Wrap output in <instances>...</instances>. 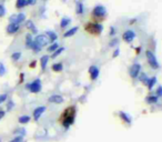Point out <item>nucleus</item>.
<instances>
[{
	"label": "nucleus",
	"mask_w": 162,
	"mask_h": 142,
	"mask_svg": "<svg viewBox=\"0 0 162 142\" xmlns=\"http://www.w3.org/2000/svg\"><path fill=\"white\" fill-rule=\"evenodd\" d=\"M76 112H77V110H76L74 106H69L67 109L63 110L60 117V122L63 128L69 129L73 124V122L76 120Z\"/></svg>",
	"instance_id": "1"
},
{
	"label": "nucleus",
	"mask_w": 162,
	"mask_h": 142,
	"mask_svg": "<svg viewBox=\"0 0 162 142\" xmlns=\"http://www.w3.org/2000/svg\"><path fill=\"white\" fill-rule=\"evenodd\" d=\"M107 15H108V12H107V9H106V7L103 5H97V6H94L91 11L92 19L96 21V22L104 20L106 17H107Z\"/></svg>",
	"instance_id": "2"
},
{
	"label": "nucleus",
	"mask_w": 162,
	"mask_h": 142,
	"mask_svg": "<svg viewBox=\"0 0 162 142\" xmlns=\"http://www.w3.org/2000/svg\"><path fill=\"white\" fill-rule=\"evenodd\" d=\"M84 29L91 36H99L102 31H103V26H102L101 23H99V22L90 21V22L86 23Z\"/></svg>",
	"instance_id": "3"
},
{
	"label": "nucleus",
	"mask_w": 162,
	"mask_h": 142,
	"mask_svg": "<svg viewBox=\"0 0 162 142\" xmlns=\"http://www.w3.org/2000/svg\"><path fill=\"white\" fill-rule=\"evenodd\" d=\"M145 58H147L148 64L151 67L152 69H159V67H160L159 61L157 59L155 54L151 50H145Z\"/></svg>",
	"instance_id": "4"
},
{
	"label": "nucleus",
	"mask_w": 162,
	"mask_h": 142,
	"mask_svg": "<svg viewBox=\"0 0 162 142\" xmlns=\"http://www.w3.org/2000/svg\"><path fill=\"white\" fill-rule=\"evenodd\" d=\"M26 88H27V90L30 91L31 93H39V92L41 91V89H42L41 80L40 79H35L32 82L28 83V84L26 86Z\"/></svg>",
	"instance_id": "5"
},
{
	"label": "nucleus",
	"mask_w": 162,
	"mask_h": 142,
	"mask_svg": "<svg viewBox=\"0 0 162 142\" xmlns=\"http://www.w3.org/2000/svg\"><path fill=\"white\" fill-rule=\"evenodd\" d=\"M140 73H141V64L139 62H134L129 68V76L132 79H138Z\"/></svg>",
	"instance_id": "6"
},
{
	"label": "nucleus",
	"mask_w": 162,
	"mask_h": 142,
	"mask_svg": "<svg viewBox=\"0 0 162 142\" xmlns=\"http://www.w3.org/2000/svg\"><path fill=\"white\" fill-rule=\"evenodd\" d=\"M135 37H137V35H135V32L131 29H128V30H125L123 33H122V39L124 42H127V43H132L133 40L135 39Z\"/></svg>",
	"instance_id": "7"
},
{
	"label": "nucleus",
	"mask_w": 162,
	"mask_h": 142,
	"mask_svg": "<svg viewBox=\"0 0 162 142\" xmlns=\"http://www.w3.org/2000/svg\"><path fill=\"white\" fill-rule=\"evenodd\" d=\"M33 41H35L39 47H41V48L48 46V43H49V39L47 38L46 35H37L36 38L33 39Z\"/></svg>",
	"instance_id": "8"
},
{
	"label": "nucleus",
	"mask_w": 162,
	"mask_h": 142,
	"mask_svg": "<svg viewBox=\"0 0 162 142\" xmlns=\"http://www.w3.org/2000/svg\"><path fill=\"white\" fill-rule=\"evenodd\" d=\"M89 74H90V79L92 81H96L98 78H99V74H100V69L97 67V66H90L89 68Z\"/></svg>",
	"instance_id": "9"
},
{
	"label": "nucleus",
	"mask_w": 162,
	"mask_h": 142,
	"mask_svg": "<svg viewBox=\"0 0 162 142\" xmlns=\"http://www.w3.org/2000/svg\"><path fill=\"white\" fill-rule=\"evenodd\" d=\"M44 112H46V107H44V106H40V107L36 108V109L33 110V113H32L33 120H35V121H38V120L41 118V115H42Z\"/></svg>",
	"instance_id": "10"
},
{
	"label": "nucleus",
	"mask_w": 162,
	"mask_h": 142,
	"mask_svg": "<svg viewBox=\"0 0 162 142\" xmlns=\"http://www.w3.org/2000/svg\"><path fill=\"white\" fill-rule=\"evenodd\" d=\"M119 118H120V119H121L122 121L124 122L125 124H128V125H130V124L132 123L131 115H130L129 113H127V112L119 111Z\"/></svg>",
	"instance_id": "11"
},
{
	"label": "nucleus",
	"mask_w": 162,
	"mask_h": 142,
	"mask_svg": "<svg viewBox=\"0 0 162 142\" xmlns=\"http://www.w3.org/2000/svg\"><path fill=\"white\" fill-rule=\"evenodd\" d=\"M20 29V25L19 23H9L8 26H7V32L9 33V35H15V33H17L18 31Z\"/></svg>",
	"instance_id": "12"
},
{
	"label": "nucleus",
	"mask_w": 162,
	"mask_h": 142,
	"mask_svg": "<svg viewBox=\"0 0 162 142\" xmlns=\"http://www.w3.org/2000/svg\"><path fill=\"white\" fill-rule=\"evenodd\" d=\"M48 101L50 103H54V104H61L63 102V98L60 94H52L48 98Z\"/></svg>",
	"instance_id": "13"
},
{
	"label": "nucleus",
	"mask_w": 162,
	"mask_h": 142,
	"mask_svg": "<svg viewBox=\"0 0 162 142\" xmlns=\"http://www.w3.org/2000/svg\"><path fill=\"white\" fill-rule=\"evenodd\" d=\"M76 12L79 16L84 12V6H83V2L81 0H76Z\"/></svg>",
	"instance_id": "14"
},
{
	"label": "nucleus",
	"mask_w": 162,
	"mask_h": 142,
	"mask_svg": "<svg viewBox=\"0 0 162 142\" xmlns=\"http://www.w3.org/2000/svg\"><path fill=\"white\" fill-rule=\"evenodd\" d=\"M79 30V27H72L70 29H68V30H66V32L63 33V37L64 38H70L72 36H74L77 32Z\"/></svg>",
	"instance_id": "15"
},
{
	"label": "nucleus",
	"mask_w": 162,
	"mask_h": 142,
	"mask_svg": "<svg viewBox=\"0 0 162 142\" xmlns=\"http://www.w3.org/2000/svg\"><path fill=\"white\" fill-rule=\"evenodd\" d=\"M49 59H50V57L49 56H42L40 58V67L42 70H46V68H47V66H48V62H49Z\"/></svg>",
	"instance_id": "16"
},
{
	"label": "nucleus",
	"mask_w": 162,
	"mask_h": 142,
	"mask_svg": "<svg viewBox=\"0 0 162 142\" xmlns=\"http://www.w3.org/2000/svg\"><path fill=\"white\" fill-rule=\"evenodd\" d=\"M46 36H47V38L49 39V41H50V42H56L57 38H58L57 33H56L54 31H52V30H47V31H46Z\"/></svg>",
	"instance_id": "17"
},
{
	"label": "nucleus",
	"mask_w": 162,
	"mask_h": 142,
	"mask_svg": "<svg viewBox=\"0 0 162 142\" xmlns=\"http://www.w3.org/2000/svg\"><path fill=\"white\" fill-rule=\"evenodd\" d=\"M71 23V19L69 17H63L61 18L60 21V28L61 29H66L67 27H69V25Z\"/></svg>",
	"instance_id": "18"
},
{
	"label": "nucleus",
	"mask_w": 162,
	"mask_h": 142,
	"mask_svg": "<svg viewBox=\"0 0 162 142\" xmlns=\"http://www.w3.org/2000/svg\"><path fill=\"white\" fill-rule=\"evenodd\" d=\"M32 44H33V38H32V35H31V33L26 35V47H27L28 49H31Z\"/></svg>",
	"instance_id": "19"
},
{
	"label": "nucleus",
	"mask_w": 162,
	"mask_h": 142,
	"mask_svg": "<svg viewBox=\"0 0 162 142\" xmlns=\"http://www.w3.org/2000/svg\"><path fill=\"white\" fill-rule=\"evenodd\" d=\"M26 27H27V29H29L31 32H33V33H37V28H36V26H35L33 21L27 20V21H26Z\"/></svg>",
	"instance_id": "20"
},
{
	"label": "nucleus",
	"mask_w": 162,
	"mask_h": 142,
	"mask_svg": "<svg viewBox=\"0 0 162 142\" xmlns=\"http://www.w3.org/2000/svg\"><path fill=\"white\" fill-rule=\"evenodd\" d=\"M159 100V98L155 96V94H152V96H148L147 98H145V101L148 102L149 104H155Z\"/></svg>",
	"instance_id": "21"
},
{
	"label": "nucleus",
	"mask_w": 162,
	"mask_h": 142,
	"mask_svg": "<svg viewBox=\"0 0 162 142\" xmlns=\"http://www.w3.org/2000/svg\"><path fill=\"white\" fill-rule=\"evenodd\" d=\"M51 68L54 72H61V71H63V64L61 62H56V63L52 64Z\"/></svg>",
	"instance_id": "22"
},
{
	"label": "nucleus",
	"mask_w": 162,
	"mask_h": 142,
	"mask_svg": "<svg viewBox=\"0 0 162 142\" xmlns=\"http://www.w3.org/2000/svg\"><path fill=\"white\" fill-rule=\"evenodd\" d=\"M155 83H157V77H152V78H149V80H148V82H147V87H148V90H152Z\"/></svg>",
	"instance_id": "23"
},
{
	"label": "nucleus",
	"mask_w": 162,
	"mask_h": 142,
	"mask_svg": "<svg viewBox=\"0 0 162 142\" xmlns=\"http://www.w3.org/2000/svg\"><path fill=\"white\" fill-rule=\"evenodd\" d=\"M59 47H60V46H59V43H58V42H52L50 46L47 48V51H48V52H50V53H53V52L57 50Z\"/></svg>",
	"instance_id": "24"
},
{
	"label": "nucleus",
	"mask_w": 162,
	"mask_h": 142,
	"mask_svg": "<svg viewBox=\"0 0 162 142\" xmlns=\"http://www.w3.org/2000/svg\"><path fill=\"white\" fill-rule=\"evenodd\" d=\"M31 118L29 115H20L19 117V119H18V121L20 124H27L28 122H30Z\"/></svg>",
	"instance_id": "25"
},
{
	"label": "nucleus",
	"mask_w": 162,
	"mask_h": 142,
	"mask_svg": "<svg viewBox=\"0 0 162 142\" xmlns=\"http://www.w3.org/2000/svg\"><path fill=\"white\" fill-rule=\"evenodd\" d=\"M138 79L140 80V81L143 83V84H147V82H148V80H149V77L145 74V73H143V72H141L140 74H139V77H138Z\"/></svg>",
	"instance_id": "26"
},
{
	"label": "nucleus",
	"mask_w": 162,
	"mask_h": 142,
	"mask_svg": "<svg viewBox=\"0 0 162 142\" xmlns=\"http://www.w3.org/2000/svg\"><path fill=\"white\" fill-rule=\"evenodd\" d=\"M27 5H28V3H27V0H17V2H16V7H17L18 9L25 8Z\"/></svg>",
	"instance_id": "27"
},
{
	"label": "nucleus",
	"mask_w": 162,
	"mask_h": 142,
	"mask_svg": "<svg viewBox=\"0 0 162 142\" xmlns=\"http://www.w3.org/2000/svg\"><path fill=\"white\" fill-rule=\"evenodd\" d=\"M63 51H64V48H63V47H59L57 50H56L53 53H52V54H51V58H57V57H59V56H60Z\"/></svg>",
	"instance_id": "28"
},
{
	"label": "nucleus",
	"mask_w": 162,
	"mask_h": 142,
	"mask_svg": "<svg viewBox=\"0 0 162 142\" xmlns=\"http://www.w3.org/2000/svg\"><path fill=\"white\" fill-rule=\"evenodd\" d=\"M119 44V39L118 38H116V37H113L110 42H109V47L110 48H114V47H117Z\"/></svg>",
	"instance_id": "29"
},
{
	"label": "nucleus",
	"mask_w": 162,
	"mask_h": 142,
	"mask_svg": "<svg viewBox=\"0 0 162 142\" xmlns=\"http://www.w3.org/2000/svg\"><path fill=\"white\" fill-rule=\"evenodd\" d=\"M20 58H21V52H19V51H16V52H13L11 54V59L13 61H18Z\"/></svg>",
	"instance_id": "30"
},
{
	"label": "nucleus",
	"mask_w": 162,
	"mask_h": 142,
	"mask_svg": "<svg viewBox=\"0 0 162 142\" xmlns=\"http://www.w3.org/2000/svg\"><path fill=\"white\" fill-rule=\"evenodd\" d=\"M25 20H26V15L25 13H18L17 15V23L20 25L21 22H23Z\"/></svg>",
	"instance_id": "31"
},
{
	"label": "nucleus",
	"mask_w": 162,
	"mask_h": 142,
	"mask_svg": "<svg viewBox=\"0 0 162 142\" xmlns=\"http://www.w3.org/2000/svg\"><path fill=\"white\" fill-rule=\"evenodd\" d=\"M31 49L35 51V52H39V51H40L41 49H42V48H41V47H39V46H38V44H37V43H36V42L33 41V44H32Z\"/></svg>",
	"instance_id": "32"
},
{
	"label": "nucleus",
	"mask_w": 162,
	"mask_h": 142,
	"mask_svg": "<svg viewBox=\"0 0 162 142\" xmlns=\"http://www.w3.org/2000/svg\"><path fill=\"white\" fill-rule=\"evenodd\" d=\"M5 74H6V67L3 66L2 62H0V77H2Z\"/></svg>",
	"instance_id": "33"
},
{
	"label": "nucleus",
	"mask_w": 162,
	"mask_h": 142,
	"mask_svg": "<svg viewBox=\"0 0 162 142\" xmlns=\"http://www.w3.org/2000/svg\"><path fill=\"white\" fill-rule=\"evenodd\" d=\"M13 107H15V102L12 101V100H9L8 103H7V110H8V111H10V110L13 109Z\"/></svg>",
	"instance_id": "34"
},
{
	"label": "nucleus",
	"mask_w": 162,
	"mask_h": 142,
	"mask_svg": "<svg viewBox=\"0 0 162 142\" xmlns=\"http://www.w3.org/2000/svg\"><path fill=\"white\" fill-rule=\"evenodd\" d=\"M155 96H157L158 98L162 97V87L161 86H159V87L157 88V90H155Z\"/></svg>",
	"instance_id": "35"
},
{
	"label": "nucleus",
	"mask_w": 162,
	"mask_h": 142,
	"mask_svg": "<svg viewBox=\"0 0 162 142\" xmlns=\"http://www.w3.org/2000/svg\"><path fill=\"white\" fill-rule=\"evenodd\" d=\"M17 133H19L21 137H25L26 135V130L25 129H17V130H15V134H17Z\"/></svg>",
	"instance_id": "36"
},
{
	"label": "nucleus",
	"mask_w": 162,
	"mask_h": 142,
	"mask_svg": "<svg viewBox=\"0 0 162 142\" xmlns=\"http://www.w3.org/2000/svg\"><path fill=\"white\" fill-rule=\"evenodd\" d=\"M10 142H23V137L21 135H17L16 138H13Z\"/></svg>",
	"instance_id": "37"
},
{
	"label": "nucleus",
	"mask_w": 162,
	"mask_h": 142,
	"mask_svg": "<svg viewBox=\"0 0 162 142\" xmlns=\"http://www.w3.org/2000/svg\"><path fill=\"white\" fill-rule=\"evenodd\" d=\"M5 15H6V8L3 5H0V18L3 17Z\"/></svg>",
	"instance_id": "38"
},
{
	"label": "nucleus",
	"mask_w": 162,
	"mask_h": 142,
	"mask_svg": "<svg viewBox=\"0 0 162 142\" xmlns=\"http://www.w3.org/2000/svg\"><path fill=\"white\" fill-rule=\"evenodd\" d=\"M116 32H117L116 28H114L113 26L110 27V30H109V35H110V37H114V36H116Z\"/></svg>",
	"instance_id": "39"
},
{
	"label": "nucleus",
	"mask_w": 162,
	"mask_h": 142,
	"mask_svg": "<svg viewBox=\"0 0 162 142\" xmlns=\"http://www.w3.org/2000/svg\"><path fill=\"white\" fill-rule=\"evenodd\" d=\"M7 98H8V96L6 94V93H2V94H0V104L2 103V102H5L7 100Z\"/></svg>",
	"instance_id": "40"
},
{
	"label": "nucleus",
	"mask_w": 162,
	"mask_h": 142,
	"mask_svg": "<svg viewBox=\"0 0 162 142\" xmlns=\"http://www.w3.org/2000/svg\"><path fill=\"white\" fill-rule=\"evenodd\" d=\"M119 54H120V49H119V48H116V50H114V52H113L112 57H113V58H117Z\"/></svg>",
	"instance_id": "41"
},
{
	"label": "nucleus",
	"mask_w": 162,
	"mask_h": 142,
	"mask_svg": "<svg viewBox=\"0 0 162 142\" xmlns=\"http://www.w3.org/2000/svg\"><path fill=\"white\" fill-rule=\"evenodd\" d=\"M27 3L30 5V6H33V5L37 3V0H27Z\"/></svg>",
	"instance_id": "42"
},
{
	"label": "nucleus",
	"mask_w": 162,
	"mask_h": 142,
	"mask_svg": "<svg viewBox=\"0 0 162 142\" xmlns=\"http://www.w3.org/2000/svg\"><path fill=\"white\" fill-rule=\"evenodd\" d=\"M5 114H6V112L2 111V110H0V119H2V118L5 117Z\"/></svg>",
	"instance_id": "43"
},
{
	"label": "nucleus",
	"mask_w": 162,
	"mask_h": 142,
	"mask_svg": "<svg viewBox=\"0 0 162 142\" xmlns=\"http://www.w3.org/2000/svg\"><path fill=\"white\" fill-rule=\"evenodd\" d=\"M31 68H33V67H36V61H32V63L30 64Z\"/></svg>",
	"instance_id": "44"
},
{
	"label": "nucleus",
	"mask_w": 162,
	"mask_h": 142,
	"mask_svg": "<svg viewBox=\"0 0 162 142\" xmlns=\"http://www.w3.org/2000/svg\"><path fill=\"white\" fill-rule=\"evenodd\" d=\"M42 1H47V0H42Z\"/></svg>",
	"instance_id": "45"
},
{
	"label": "nucleus",
	"mask_w": 162,
	"mask_h": 142,
	"mask_svg": "<svg viewBox=\"0 0 162 142\" xmlns=\"http://www.w3.org/2000/svg\"><path fill=\"white\" fill-rule=\"evenodd\" d=\"M0 142H1V139H0Z\"/></svg>",
	"instance_id": "46"
}]
</instances>
